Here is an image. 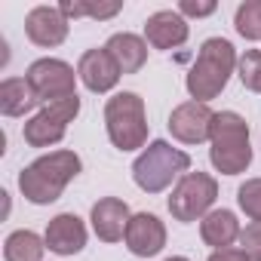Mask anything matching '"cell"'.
Listing matches in <instances>:
<instances>
[{"mask_svg":"<svg viewBox=\"0 0 261 261\" xmlns=\"http://www.w3.org/2000/svg\"><path fill=\"white\" fill-rule=\"evenodd\" d=\"M80 157L74 151H53L37 157L31 166H25L19 172V191L28 203L34 206H46L56 203L62 197V191L68 188V181H74L80 175Z\"/></svg>","mask_w":261,"mask_h":261,"instance_id":"obj_1","label":"cell"},{"mask_svg":"<svg viewBox=\"0 0 261 261\" xmlns=\"http://www.w3.org/2000/svg\"><path fill=\"white\" fill-rule=\"evenodd\" d=\"M209 160L221 175H240L252 163V145H249V123L237 111H218L212 120L209 136Z\"/></svg>","mask_w":261,"mask_h":261,"instance_id":"obj_2","label":"cell"},{"mask_svg":"<svg viewBox=\"0 0 261 261\" xmlns=\"http://www.w3.org/2000/svg\"><path fill=\"white\" fill-rule=\"evenodd\" d=\"M237 68V53L230 46V40L224 37H209L203 46H200V56L188 74V92L194 101H203L209 105L230 80Z\"/></svg>","mask_w":261,"mask_h":261,"instance_id":"obj_3","label":"cell"},{"mask_svg":"<svg viewBox=\"0 0 261 261\" xmlns=\"http://www.w3.org/2000/svg\"><path fill=\"white\" fill-rule=\"evenodd\" d=\"M105 129L114 148L139 151L148 142V117L139 92H117L105 105Z\"/></svg>","mask_w":261,"mask_h":261,"instance_id":"obj_4","label":"cell"},{"mask_svg":"<svg viewBox=\"0 0 261 261\" xmlns=\"http://www.w3.org/2000/svg\"><path fill=\"white\" fill-rule=\"evenodd\" d=\"M191 169V157L178 148H172L169 142L157 139L151 142L133 163V178L145 194H160L166 191L178 175H188Z\"/></svg>","mask_w":261,"mask_h":261,"instance_id":"obj_5","label":"cell"},{"mask_svg":"<svg viewBox=\"0 0 261 261\" xmlns=\"http://www.w3.org/2000/svg\"><path fill=\"white\" fill-rule=\"evenodd\" d=\"M218 200V181L206 172H188L178 178L169 197V212L175 221H197L212 212V203Z\"/></svg>","mask_w":261,"mask_h":261,"instance_id":"obj_6","label":"cell"},{"mask_svg":"<svg viewBox=\"0 0 261 261\" xmlns=\"http://www.w3.org/2000/svg\"><path fill=\"white\" fill-rule=\"evenodd\" d=\"M80 114V98L77 95H68L62 101H53V105H43L28 123H25V142L31 148H53L65 139L68 133V123Z\"/></svg>","mask_w":261,"mask_h":261,"instance_id":"obj_7","label":"cell"},{"mask_svg":"<svg viewBox=\"0 0 261 261\" xmlns=\"http://www.w3.org/2000/svg\"><path fill=\"white\" fill-rule=\"evenodd\" d=\"M25 80L31 83V89H34V95H37L40 105H53V101L68 98V95H77V89H74L77 74L62 59H37L28 68Z\"/></svg>","mask_w":261,"mask_h":261,"instance_id":"obj_8","label":"cell"},{"mask_svg":"<svg viewBox=\"0 0 261 261\" xmlns=\"http://www.w3.org/2000/svg\"><path fill=\"white\" fill-rule=\"evenodd\" d=\"M212 120H215V111L209 105L191 98L169 114V133H172V139H178L185 145H200L212 136Z\"/></svg>","mask_w":261,"mask_h":261,"instance_id":"obj_9","label":"cell"},{"mask_svg":"<svg viewBox=\"0 0 261 261\" xmlns=\"http://www.w3.org/2000/svg\"><path fill=\"white\" fill-rule=\"evenodd\" d=\"M126 249L139 255V258H154L163 252L166 246V227L157 215L151 212H139L129 218V227H126Z\"/></svg>","mask_w":261,"mask_h":261,"instance_id":"obj_10","label":"cell"},{"mask_svg":"<svg viewBox=\"0 0 261 261\" xmlns=\"http://www.w3.org/2000/svg\"><path fill=\"white\" fill-rule=\"evenodd\" d=\"M77 77L83 80V86L89 92H111L120 83V68L111 59V53L101 49H86L77 62Z\"/></svg>","mask_w":261,"mask_h":261,"instance_id":"obj_11","label":"cell"},{"mask_svg":"<svg viewBox=\"0 0 261 261\" xmlns=\"http://www.w3.org/2000/svg\"><path fill=\"white\" fill-rule=\"evenodd\" d=\"M25 34L31 43L53 49L59 43H65L68 37V19L59 13V7H34L25 19Z\"/></svg>","mask_w":261,"mask_h":261,"instance_id":"obj_12","label":"cell"},{"mask_svg":"<svg viewBox=\"0 0 261 261\" xmlns=\"http://www.w3.org/2000/svg\"><path fill=\"white\" fill-rule=\"evenodd\" d=\"M129 206L120 200V197H101L95 206H92V230L101 243H117L126 237V227H129Z\"/></svg>","mask_w":261,"mask_h":261,"instance_id":"obj_13","label":"cell"},{"mask_svg":"<svg viewBox=\"0 0 261 261\" xmlns=\"http://www.w3.org/2000/svg\"><path fill=\"white\" fill-rule=\"evenodd\" d=\"M46 249L56 255H77L86 246V224L74 212H62L46 224Z\"/></svg>","mask_w":261,"mask_h":261,"instance_id":"obj_14","label":"cell"},{"mask_svg":"<svg viewBox=\"0 0 261 261\" xmlns=\"http://www.w3.org/2000/svg\"><path fill=\"white\" fill-rule=\"evenodd\" d=\"M145 37L154 49H175L188 40V22L178 10H160V13L148 16Z\"/></svg>","mask_w":261,"mask_h":261,"instance_id":"obj_15","label":"cell"},{"mask_svg":"<svg viewBox=\"0 0 261 261\" xmlns=\"http://www.w3.org/2000/svg\"><path fill=\"white\" fill-rule=\"evenodd\" d=\"M105 49H108L111 59L117 62L120 74H136V71H142L145 62H148V43H145L139 34H129V31L114 34V37L105 43Z\"/></svg>","mask_w":261,"mask_h":261,"instance_id":"obj_16","label":"cell"},{"mask_svg":"<svg viewBox=\"0 0 261 261\" xmlns=\"http://www.w3.org/2000/svg\"><path fill=\"white\" fill-rule=\"evenodd\" d=\"M200 237L206 246L215 249H230L233 240H240V221L230 209H212L203 221H200Z\"/></svg>","mask_w":261,"mask_h":261,"instance_id":"obj_17","label":"cell"},{"mask_svg":"<svg viewBox=\"0 0 261 261\" xmlns=\"http://www.w3.org/2000/svg\"><path fill=\"white\" fill-rule=\"evenodd\" d=\"M37 95L31 89L28 80L22 77H10L0 83V111H4L7 117H25L31 108H37Z\"/></svg>","mask_w":261,"mask_h":261,"instance_id":"obj_18","label":"cell"},{"mask_svg":"<svg viewBox=\"0 0 261 261\" xmlns=\"http://www.w3.org/2000/svg\"><path fill=\"white\" fill-rule=\"evenodd\" d=\"M46 240H40L34 230H16L4 243V258L7 261H43Z\"/></svg>","mask_w":261,"mask_h":261,"instance_id":"obj_19","label":"cell"},{"mask_svg":"<svg viewBox=\"0 0 261 261\" xmlns=\"http://www.w3.org/2000/svg\"><path fill=\"white\" fill-rule=\"evenodd\" d=\"M237 34L246 40H261V0H246L237 7Z\"/></svg>","mask_w":261,"mask_h":261,"instance_id":"obj_20","label":"cell"},{"mask_svg":"<svg viewBox=\"0 0 261 261\" xmlns=\"http://www.w3.org/2000/svg\"><path fill=\"white\" fill-rule=\"evenodd\" d=\"M59 13L65 19H80V16H92V19H111L120 13V4H80V0H62Z\"/></svg>","mask_w":261,"mask_h":261,"instance_id":"obj_21","label":"cell"},{"mask_svg":"<svg viewBox=\"0 0 261 261\" xmlns=\"http://www.w3.org/2000/svg\"><path fill=\"white\" fill-rule=\"evenodd\" d=\"M237 203H240V209H243L252 221H261V178L243 181L240 191H237Z\"/></svg>","mask_w":261,"mask_h":261,"instance_id":"obj_22","label":"cell"},{"mask_svg":"<svg viewBox=\"0 0 261 261\" xmlns=\"http://www.w3.org/2000/svg\"><path fill=\"white\" fill-rule=\"evenodd\" d=\"M240 80L246 89L261 92V49H249L240 59Z\"/></svg>","mask_w":261,"mask_h":261,"instance_id":"obj_23","label":"cell"},{"mask_svg":"<svg viewBox=\"0 0 261 261\" xmlns=\"http://www.w3.org/2000/svg\"><path fill=\"white\" fill-rule=\"evenodd\" d=\"M240 249L249 255V261H261V221H252L246 230H240Z\"/></svg>","mask_w":261,"mask_h":261,"instance_id":"obj_24","label":"cell"},{"mask_svg":"<svg viewBox=\"0 0 261 261\" xmlns=\"http://www.w3.org/2000/svg\"><path fill=\"white\" fill-rule=\"evenodd\" d=\"M218 7L212 4V0H206V4H194V0H181L178 4V13L181 16H197V19H203V16H212Z\"/></svg>","mask_w":261,"mask_h":261,"instance_id":"obj_25","label":"cell"},{"mask_svg":"<svg viewBox=\"0 0 261 261\" xmlns=\"http://www.w3.org/2000/svg\"><path fill=\"white\" fill-rule=\"evenodd\" d=\"M209 261H249V255L243 252V249H215L212 255H209Z\"/></svg>","mask_w":261,"mask_h":261,"instance_id":"obj_26","label":"cell"},{"mask_svg":"<svg viewBox=\"0 0 261 261\" xmlns=\"http://www.w3.org/2000/svg\"><path fill=\"white\" fill-rule=\"evenodd\" d=\"M166 261H188V258H181V255H172V258H166Z\"/></svg>","mask_w":261,"mask_h":261,"instance_id":"obj_27","label":"cell"}]
</instances>
